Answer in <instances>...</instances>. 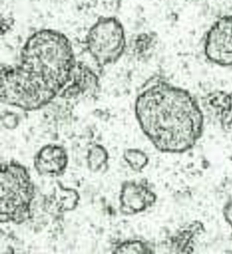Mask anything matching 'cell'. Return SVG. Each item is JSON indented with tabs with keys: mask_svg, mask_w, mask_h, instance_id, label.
I'll list each match as a JSON object with an SVG mask.
<instances>
[{
	"mask_svg": "<svg viewBox=\"0 0 232 254\" xmlns=\"http://www.w3.org/2000/svg\"><path fill=\"white\" fill-rule=\"evenodd\" d=\"M77 67L72 43L58 31L45 29L27 38L19 63L1 68V102L36 111L63 94Z\"/></svg>",
	"mask_w": 232,
	"mask_h": 254,
	"instance_id": "1",
	"label": "cell"
},
{
	"mask_svg": "<svg viewBox=\"0 0 232 254\" xmlns=\"http://www.w3.org/2000/svg\"><path fill=\"white\" fill-rule=\"evenodd\" d=\"M141 88L135 115L155 149L170 154L193 149L204 129V112L198 100L162 74L150 78Z\"/></svg>",
	"mask_w": 232,
	"mask_h": 254,
	"instance_id": "2",
	"label": "cell"
},
{
	"mask_svg": "<svg viewBox=\"0 0 232 254\" xmlns=\"http://www.w3.org/2000/svg\"><path fill=\"white\" fill-rule=\"evenodd\" d=\"M35 188L26 168L12 160L0 171L1 223L23 224L31 217Z\"/></svg>",
	"mask_w": 232,
	"mask_h": 254,
	"instance_id": "3",
	"label": "cell"
},
{
	"mask_svg": "<svg viewBox=\"0 0 232 254\" xmlns=\"http://www.w3.org/2000/svg\"><path fill=\"white\" fill-rule=\"evenodd\" d=\"M85 45L97 64L101 67L114 64L127 48L123 24L115 16H101L89 28Z\"/></svg>",
	"mask_w": 232,
	"mask_h": 254,
	"instance_id": "4",
	"label": "cell"
},
{
	"mask_svg": "<svg viewBox=\"0 0 232 254\" xmlns=\"http://www.w3.org/2000/svg\"><path fill=\"white\" fill-rule=\"evenodd\" d=\"M203 49L210 63L232 67V14H224L214 22L204 36Z\"/></svg>",
	"mask_w": 232,
	"mask_h": 254,
	"instance_id": "5",
	"label": "cell"
},
{
	"mask_svg": "<svg viewBox=\"0 0 232 254\" xmlns=\"http://www.w3.org/2000/svg\"><path fill=\"white\" fill-rule=\"evenodd\" d=\"M158 195L147 180H130L121 185L119 195L120 211L125 215L143 213L154 206Z\"/></svg>",
	"mask_w": 232,
	"mask_h": 254,
	"instance_id": "6",
	"label": "cell"
},
{
	"mask_svg": "<svg viewBox=\"0 0 232 254\" xmlns=\"http://www.w3.org/2000/svg\"><path fill=\"white\" fill-rule=\"evenodd\" d=\"M205 232L204 223L199 220L191 221L182 225L167 237L162 243V248L167 254H193L196 241Z\"/></svg>",
	"mask_w": 232,
	"mask_h": 254,
	"instance_id": "7",
	"label": "cell"
},
{
	"mask_svg": "<svg viewBox=\"0 0 232 254\" xmlns=\"http://www.w3.org/2000/svg\"><path fill=\"white\" fill-rule=\"evenodd\" d=\"M35 169L41 176L58 177L65 173L68 155L61 146L47 145L38 151L34 159Z\"/></svg>",
	"mask_w": 232,
	"mask_h": 254,
	"instance_id": "8",
	"label": "cell"
},
{
	"mask_svg": "<svg viewBox=\"0 0 232 254\" xmlns=\"http://www.w3.org/2000/svg\"><path fill=\"white\" fill-rule=\"evenodd\" d=\"M205 111L225 131L232 127V93L217 90L208 93L201 101Z\"/></svg>",
	"mask_w": 232,
	"mask_h": 254,
	"instance_id": "9",
	"label": "cell"
},
{
	"mask_svg": "<svg viewBox=\"0 0 232 254\" xmlns=\"http://www.w3.org/2000/svg\"><path fill=\"white\" fill-rule=\"evenodd\" d=\"M51 198L54 202L56 209L59 212L72 211L77 207L79 195L76 190L65 189L60 187L59 189L51 195Z\"/></svg>",
	"mask_w": 232,
	"mask_h": 254,
	"instance_id": "10",
	"label": "cell"
},
{
	"mask_svg": "<svg viewBox=\"0 0 232 254\" xmlns=\"http://www.w3.org/2000/svg\"><path fill=\"white\" fill-rule=\"evenodd\" d=\"M158 43L154 32L143 33L137 36L134 45V54L140 60L151 58Z\"/></svg>",
	"mask_w": 232,
	"mask_h": 254,
	"instance_id": "11",
	"label": "cell"
},
{
	"mask_svg": "<svg viewBox=\"0 0 232 254\" xmlns=\"http://www.w3.org/2000/svg\"><path fill=\"white\" fill-rule=\"evenodd\" d=\"M113 253L152 254L156 253V250L154 245L148 241L128 240L115 247Z\"/></svg>",
	"mask_w": 232,
	"mask_h": 254,
	"instance_id": "12",
	"label": "cell"
},
{
	"mask_svg": "<svg viewBox=\"0 0 232 254\" xmlns=\"http://www.w3.org/2000/svg\"><path fill=\"white\" fill-rule=\"evenodd\" d=\"M109 152L102 145H96L89 149L87 155V167L92 173L101 171L108 164Z\"/></svg>",
	"mask_w": 232,
	"mask_h": 254,
	"instance_id": "13",
	"label": "cell"
},
{
	"mask_svg": "<svg viewBox=\"0 0 232 254\" xmlns=\"http://www.w3.org/2000/svg\"><path fill=\"white\" fill-rule=\"evenodd\" d=\"M124 160L133 171L141 173L149 163V158L142 150L130 148L125 150Z\"/></svg>",
	"mask_w": 232,
	"mask_h": 254,
	"instance_id": "14",
	"label": "cell"
},
{
	"mask_svg": "<svg viewBox=\"0 0 232 254\" xmlns=\"http://www.w3.org/2000/svg\"><path fill=\"white\" fill-rule=\"evenodd\" d=\"M222 212L225 221L232 228V198L224 204Z\"/></svg>",
	"mask_w": 232,
	"mask_h": 254,
	"instance_id": "15",
	"label": "cell"
}]
</instances>
